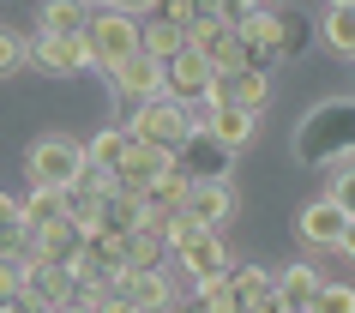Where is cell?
<instances>
[{
  "label": "cell",
  "instance_id": "29",
  "mask_svg": "<svg viewBox=\"0 0 355 313\" xmlns=\"http://www.w3.org/2000/svg\"><path fill=\"white\" fill-rule=\"evenodd\" d=\"M307 42H313V19H307V12H283V49H277V60H301V55H307Z\"/></svg>",
  "mask_w": 355,
  "mask_h": 313
},
{
  "label": "cell",
  "instance_id": "12",
  "mask_svg": "<svg viewBox=\"0 0 355 313\" xmlns=\"http://www.w3.org/2000/svg\"><path fill=\"white\" fill-rule=\"evenodd\" d=\"M211 78H217V67H211L199 49H181V55H168L163 60V96H175V103H205L211 91Z\"/></svg>",
  "mask_w": 355,
  "mask_h": 313
},
{
  "label": "cell",
  "instance_id": "16",
  "mask_svg": "<svg viewBox=\"0 0 355 313\" xmlns=\"http://www.w3.org/2000/svg\"><path fill=\"white\" fill-rule=\"evenodd\" d=\"M229 289H235V313H277V271L265 265H229Z\"/></svg>",
  "mask_w": 355,
  "mask_h": 313
},
{
  "label": "cell",
  "instance_id": "27",
  "mask_svg": "<svg viewBox=\"0 0 355 313\" xmlns=\"http://www.w3.org/2000/svg\"><path fill=\"white\" fill-rule=\"evenodd\" d=\"M168 235L163 229H127V265H163L168 271Z\"/></svg>",
  "mask_w": 355,
  "mask_h": 313
},
{
  "label": "cell",
  "instance_id": "23",
  "mask_svg": "<svg viewBox=\"0 0 355 313\" xmlns=\"http://www.w3.org/2000/svg\"><path fill=\"white\" fill-rule=\"evenodd\" d=\"M313 31L325 37V49H331V55L355 60V6H349V0H331V6H325V19H319Z\"/></svg>",
  "mask_w": 355,
  "mask_h": 313
},
{
  "label": "cell",
  "instance_id": "3",
  "mask_svg": "<svg viewBox=\"0 0 355 313\" xmlns=\"http://www.w3.org/2000/svg\"><path fill=\"white\" fill-rule=\"evenodd\" d=\"M85 163H91V157H85V145H78V139H67V133H42L37 145L24 151L31 187H60V193L78 181V169H85Z\"/></svg>",
  "mask_w": 355,
  "mask_h": 313
},
{
  "label": "cell",
  "instance_id": "4",
  "mask_svg": "<svg viewBox=\"0 0 355 313\" xmlns=\"http://www.w3.org/2000/svg\"><path fill=\"white\" fill-rule=\"evenodd\" d=\"M85 42H91L96 67L109 73V67H121L127 55H139V19H132V12H114V6H91Z\"/></svg>",
  "mask_w": 355,
  "mask_h": 313
},
{
  "label": "cell",
  "instance_id": "17",
  "mask_svg": "<svg viewBox=\"0 0 355 313\" xmlns=\"http://www.w3.org/2000/svg\"><path fill=\"white\" fill-rule=\"evenodd\" d=\"M175 163L187 169V175H229V163H235V151H229L223 139H217V133H211L205 121H199V127L187 133V145L175 151Z\"/></svg>",
  "mask_w": 355,
  "mask_h": 313
},
{
  "label": "cell",
  "instance_id": "25",
  "mask_svg": "<svg viewBox=\"0 0 355 313\" xmlns=\"http://www.w3.org/2000/svg\"><path fill=\"white\" fill-rule=\"evenodd\" d=\"M67 217V193L60 187H31L19 199V223L24 229H49V223H60Z\"/></svg>",
  "mask_w": 355,
  "mask_h": 313
},
{
  "label": "cell",
  "instance_id": "14",
  "mask_svg": "<svg viewBox=\"0 0 355 313\" xmlns=\"http://www.w3.org/2000/svg\"><path fill=\"white\" fill-rule=\"evenodd\" d=\"M175 169V157H168L163 145H145V139H132L127 133V151H121V163H114V181L132 187V193H145L157 175H168Z\"/></svg>",
  "mask_w": 355,
  "mask_h": 313
},
{
  "label": "cell",
  "instance_id": "15",
  "mask_svg": "<svg viewBox=\"0 0 355 313\" xmlns=\"http://www.w3.org/2000/svg\"><path fill=\"white\" fill-rule=\"evenodd\" d=\"M109 85H114L121 103H145V96L163 91V60H150L145 49H139V55H127L121 67H109Z\"/></svg>",
  "mask_w": 355,
  "mask_h": 313
},
{
  "label": "cell",
  "instance_id": "26",
  "mask_svg": "<svg viewBox=\"0 0 355 313\" xmlns=\"http://www.w3.org/2000/svg\"><path fill=\"white\" fill-rule=\"evenodd\" d=\"M85 253H91L109 277H114V271H127V229H121V223H103L96 235H85Z\"/></svg>",
  "mask_w": 355,
  "mask_h": 313
},
{
  "label": "cell",
  "instance_id": "5",
  "mask_svg": "<svg viewBox=\"0 0 355 313\" xmlns=\"http://www.w3.org/2000/svg\"><path fill=\"white\" fill-rule=\"evenodd\" d=\"M271 73L265 67H235V73H217L211 78V91H205V109H253V115H265L271 109Z\"/></svg>",
  "mask_w": 355,
  "mask_h": 313
},
{
  "label": "cell",
  "instance_id": "37",
  "mask_svg": "<svg viewBox=\"0 0 355 313\" xmlns=\"http://www.w3.org/2000/svg\"><path fill=\"white\" fill-rule=\"evenodd\" d=\"M96 313H139V307H132V301H127V295H103V301H96Z\"/></svg>",
  "mask_w": 355,
  "mask_h": 313
},
{
  "label": "cell",
  "instance_id": "24",
  "mask_svg": "<svg viewBox=\"0 0 355 313\" xmlns=\"http://www.w3.org/2000/svg\"><path fill=\"white\" fill-rule=\"evenodd\" d=\"M91 24V0H42L37 12V31H49V37H78Z\"/></svg>",
  "mask_w": 355,
  "mask_h": 313
},
{
  "label": "cell",
  "instance_id": "31",
  "mask_svg": "<svg viewBox=\"0 0 355 313\" xmlns=\"http://www.w3.org/2000/svg\"><path fill=\"white\" fill-rule=\"evenodd\" d=\"M31 67V37L19 31H0V78H19Z\"/></svg>",
  "mask_w": 355,
  "mask_h": 313
},
{
  "label": "cell",
  "instance_id": "41",
  "mask_svg": "<svg viewBox=\"0 0 355 313\" xmlns=\"http://www.w3.org/2000/svg\"><path fill=\"white\" fill-rule=\"evenodd\" d=\"M181 313H211V307H205V301H193V307H181Z\"/></svg>",
  "mask_w": 355,
  "mask_h": 313
},
{
  "label": "cell",
  "instance_id": "6",
  "mask_svg": "<svg viewBox=\"0 0 355 313\" xmlns=\"http://www.w3.org/2000/svg\"><path fill=\"white\" fill-rule=\"evenodd\" d=\"M235 37H241L247 49V67H283L277 49H283V12H271V0H259V6H247L241 19H235Z\"/></svg>",
  "mask_w": 355,
  "mask_h": 313
},
{
  "label": "cell",
  "instance_id": "32",
  "mask_svg": "<svg viewBox=\"0 0 355 313\" xmlns=\"http://www.w3.org/2000/svg\"><path fill=\"white\" fill-rule=\"evenodd\" d=\"M307 313H355V283H319Z\"/></svg>",
  "mask_w": 355,
  "mask_h": 313
},
{
  "label": "cell",
  "instance_id": "8",
  "mask_svg": "<svg viewBox=\"0 0 355 313\" xmlns=\"http://www.w3.org/2000/svg\"><path fill=\"white\" fill-rule=\"evenodd\" d=\"M31 67L49 73V78H73L85 67H96V55H91V42H85V31L78 37H49V31H37L31 37Z\"/></svg>",
  "mask_w": 355,
  "mask_h": 313
},
{
  "label": "cell",
  "instance_id": "38",
  "mask_svg": "<svg viewBox=\"0 0 355 313\" xmlns=\"http://www.w3.org/2000/svg\"><path fill=\"white\" fill-rule=\"evenodd\" d=\"M0 313H42V307L31 301V295H6V301H0Z\"/></svg>",
  "mask_w": 355,
  "mask_h": 313
},
{
  "label": "cell",
  "instance_id": "39",
  "mask_svg": "<svg viewBox=\"0 0 355 313\" xmlns=\"http://www.w3.org/2000/svg\"><path fill=\"white\" fill-rule=\"evenodd\" d=\"M337 253H343V259H349V265H355V217L343 223V235H337Z\"/></svg>",
  "mask_w": 355,
  "mask_h": 313
},
{
  "label": "cell",
  "instance_id": "1",
  "mask_svg": "<svg viewBox=\"0 0 355 313\" xmlns=\"http://www.w3.org/2000/svg\"><path fill=\"white\" fill-rule=\"evenodd\" d=\"M301 169H331L337 157H355V96H325L295 121L289 133Z\"/></svg>",
  "mask_w": 355,
  "mask_h": 313
},
{
  "label": "cell",
  "instance_id": "19",
  "mask_svg": "<svg viewBox=\"0 0 355 313\" xmlns=\"http://www.w3.org/2000/svg\"><path fill=\"white\" fill-rule=\"evenodd\" d=\"M199 121H205L229 151H247V145H253V133H259V115H253V109H229V103H223V109H205V103H199Z\"/></svg>",
  "mask_w": 355,
  "mask_h": 313
},
{
  "label": "cell",
  "instance_id": "22",
  "mask_svg": "<svg viewBox=\"0 0 355 313\" xmlns=\"http://www.w3.org/2000/svg\"><path fill=\"white\" fill-rule=\"evenodd\" d=\"M139 49H145L150 60H168V55H181L187 49V24H175V19H139Z\"/></svg>",
  "mask_w": 355,
  "mask_h": 313
},
{
  "label": "cell",
  "instance_id": "33",
  "mask_svg": "<svg viewBox=\"0 0 355 313\" xmlns=\"http://www.w3.org/2000/svg\"><path fill=\"white\" fill-rule=\"evenodd\" d=\"M157 12L175 19V24H193V19H199V0H157Z\"/></svg>",
  "mask_w": 355,
  "mask_h": 313
},
{
  "label": "cell",
  "instance_id": "18",
  "mask_svg": "<svg viewBox=\"0 0 355 313\" xmlns=\"http://www.w3.org/2000/svg\"><path fill=\"white\" fill-rule=\"evenodd\" d=\"M343 211H337L331 199H313V205H301V217H295V235L307 241V247H319V253H337V235H343Z\"/></svg>",
  "mask_w": 355,
  "mask_h": 313
},
{
  "label": "cell",
  "instance_id": "28",
  "mask_svg": "<svg viewBox=\"0 0 355 313\" xmlns=\"http://www.w3.org/2000/svg\"><path fill=\"white\" fill-rule=\"evenodd\" d=\"M325 199H331L343 217H355V157H337V163H331V187H325Z\"/></svg>",
  "mask_w": 355,
  "mask_h": 313
},
{
  "label": "cell",
  "instance_id": "9",
  "mask_svg": "<svg viewBox=\"0 0 355 313\" xmlns=\"http://www.w3.org/2000/svg\"><path fill=\"white\" fill-rule=\"evenodd\" d=\"M114 295H127L139 313H168L175 307V271H163V265H127V271H114Z\"/></svg>",
  "mask_w": 355,
  "mask_h": 313
},
{
  "label": "cell",
  "instance_id": "2",
  "mask_svg": "<svg viewBox=\"0 0 355 313\" xmlns=\"http://www.w3.org/2000/svg\"><path fill=\"white\" fill-rule=\"evenodd\" d=\"M132 139H145V145H163L168 157L187 145V133L199 127V103H175V96H145V103H132V115L121 121Z\"/></svg>",
  "mask_w": 355,
  "mask_h": 313
},
{
  "label": "cell",
  "instance_id": "30",
  "mask_svg": "<svg viewBox=\"0 0 355 313\" xmlns=\"http://www.w3.org/2000/svg\"><path fill=\"white\" fill-rule=\"evenodd\" d=\"M121 151H127V127L114 121V127H103L91 145H85V157H91L96 169H114V163H121Z\"/></svg>",
  "mask_w": 355,
  "mask_h": 313
},
{
  "label": "cell",
  "instance_id": "7",
  "mask_svg": "<svg viewBox=\"0 0 355 313\" xmlns=\"http://www.w3.org/2000/svg\"><path fill=\"white\" fill-rule=\"evenodd\" d=\"M187 42L211 60V67H217V73H235V67H247V49H241V37H235V19H223V12L193 19V24H187Z\"/></svg>",
  "mask_w": 355,
  "mask_h": 313
},
{
  "label": "cell",
  "instance_id": "35",
  "mask_svg": "<svg viewBox=\"0 0 355 313\" xmlns=\"http://www.w3.org/2000/svg\"><path fill=\"white\" fill-rule=\"evenodd\" d=\"M6 229H24V223H19V199H12V193H0V235H6Z\"/></svg>",
  "mask_w": 355,
  "mask_h": 313
},
{
  "label": "cell",
  "instance_id": "40",
  "mask_svg": "<svg viewBox=\"0 0 355 313\" xmlns=\"http://www.w3.org/2000/svg\"><path fill=\"white\" fill-rule=\"evenodd\" d=\"M49 313H96V301H85V295H73V301H60V307H49Z\"/></svg>",
  "mask_w": 355,
  "mask_h": 313
},
{
  "label": "cell",
  "instance_id": "20",
  "mask_svg": "<svg viewBox=\"0 0 355 313\" xmlns=\"http://www.w3.org/2000/svg\"><path fill=\"white\" fill-rule=\"evenodd\" d=\"M319 265H283L277 271V307L283 313H307L313 307V295H319Z\"/></svg>",
  "mask_w": 355,
  "mask_h": 313
},
{
  "label": "cell",
  "instance_id": "34",
  "mask_svg": "<svg viewBox=\"0 0 355 313\" xmlns=\"http://www.w3.org/2000/svg\"><path fill=\"white\" fill-rule=\"evenodd\" d=\"M19 283H24V265H19V259H0V301L19 295Z\"/></svg>",
  "mask_w": 355,
  "mask_h": 313
},
{
  "label": "cell",
  "instance_id": "10",
  "mask_svg": "<svg viewBox=\"0 0 355 313\" xmlns=\"http://www.w3.org/2000/svg\"><path fill=\"white\" fill-rule=\"evenodd\" d=\"M235 205H241V199H235V181H229V175H193L181 211H187L193 223H205V229H229Z\"/></svg>",
  "mask_w": 355,
  "mask_h": 313
},
{
  "label": "cell",
  "instance_id": "36",
  "mask_svg": "<svg viewBox=\"0 0 355 313\" xmlns=\"http://www.w3.org/2000/svg\"><path fill=\"white\" fill-rule=\"evenodd\" d=\"M103 6H114V12H132V19H145V12H157V0H103Z\"/></svg>",
  "mask_w": 355,
  "mask_h": 313
},
{
  "label": "cell",
  "instance_id": "13",
  "mask_svg": "<svg viewBox=\"0 0 355 313\" xmlns=\"http://www.w3.org/2000/svg\"><path fill=\"white\" fill-rule=\"evenodd\" d=\"M19 295H31V301L49 313V307H60V301H73L78 283H73V271H67V265H55V259H24V283H19Z\"/></svg>",
  "mask_w": 355,
  "mask_h": 313
},
{
  "label": "cell",
  "instance_id": "11",
  "mask_svg": "<svg viewBox=\"0 0 355 313\" xmlns=\"http://www.w3.org/2000/svg\"><path fill=\"white\" fill-rule=\"evenodd\" d=\"M168 265H181V277H187V289L199 283V277H217V271H229V247H223V229H193L187 241H175L168 247Z\"/></svg>",
  "mask_w": 355,
  "mask_h": 313
},
{
  "label": "cell",
  "instance_id": "21",
  "mask_svg": "<svg viewBox=\"0 0 355 313\" xmlns=\"http://www.w3.org/2000/svg\"><path fill=\"white\" fill-rule=\"evenodd\" d=\"M78 247H85V235L73 229V217L49 223V229H31V259H55V265H67Z\"/></svg>",
  "mask_w": 355,
  "mask_h": 313
}]
</instances>
